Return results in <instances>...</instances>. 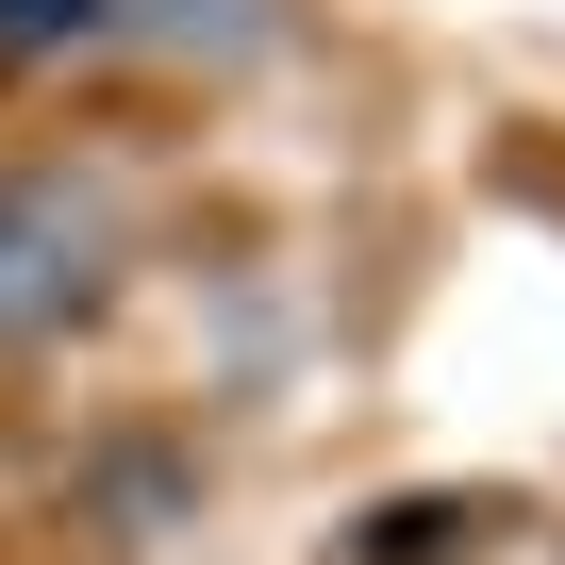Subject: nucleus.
I'll return each instance as SVG.
<instances>
[{"label": "nucleus", "instance_id": "1", "mask_svg": "<svg viewBox=\"0 0 565 565\" xmlns=\"http://www.w3.org/2000/svg\"><path fill=\"white\" fill-rule=\"evenodd\" d=\"M100 200L84 183H0V333H51V317H84L100 300Z\"/></svg>", "mask_w": 565, "mask_h": 565}, {"label": "nucleus", "instance_id": "2", "mask_svg": "<svg viewBox=\"0 0 565 565\" xmlns=\"http://www.w3.org/2000/svg\"><path fill=\"white\" fill-rule=\"evenodd\" d=\"M100 18H117V0H0V67L51 51V34H100Z\"/></svg>", "mask_w": 565, "mask_h": 565}]
</instances>
